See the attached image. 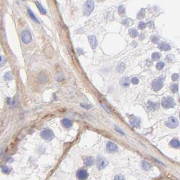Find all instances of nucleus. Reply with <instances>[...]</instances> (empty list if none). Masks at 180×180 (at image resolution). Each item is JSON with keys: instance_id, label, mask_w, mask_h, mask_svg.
<instances>
[{"instance_id": "nucleus-1", "label": "nucleus", "mask_w": 180, "mask_h": 180, "mask_svg": "<svg viewBox=\"0 0 180 180\" xmlns=\"http://www.w3.org/2000/svg\"><path fill=\"white\" fill-rule=\"evenodd\" d=\"M95 3L92 0H87L84 3V15L86 16H89L94 10Z\"/></svg>"}, {"instance_id": "nucleus-2", "label": "nucleus", "mask_w": 180, "mask_h": 180, "mask_svg": "<svg viewBox=\"0 0 180 180\" xmlns=\"http://www.w3.org/2000/svg\"><path fill=\"white\" fill-rule=\"evenodd\" d=\"M161 105H162L163 107L169 109V108H172L175 107V103L173 98L172 97H166V98H164L162 100Z\"/></svg>"}, {"instance_id": "nucleus-3", "label": "nucleus", "mask_w": 180, "mask_h": 180, "mask_svg": "<svg viewBox=\"0 0 180 180\" xmlns=\"http://www.w3.org/2000/svg\"><path fill=\"white\" fill-rule=\"evenodd\" d=\"M41 136L42 137V138H43L44 140H51L54 138L55 135H54V133L53 132L52 130L46 128V129L42 130V132H41Z\"/></svg>"}, {"instance_id": "nucleus-4", "label": "nucleus", "mask_w": 180, "mask_h": 180, "mask_svg": "<svg viewBox=\"0 0 180 180\" xmlns=\"http://www.w3.org/2000/svg\"><path fill=\"white\" fill-rule=\"evenodd\" d=\"M166 126L170 128H175L176 127L178 126L179 125V122L177 120L175 117H170L168 120L165 122Z\"/></svg>"}, {"instance_id": "nucleus-5", "label": "nucleus", "mask_w": 180, "mask_h": 180, "mask_svg": "<svg viewBox=\"0 0 180 180\" xmlns=\"http://www.w3.org/2000/svg\"><path fill=\"white\" fill-rule=\"evenodd\" d=\"M21 38H22V41L26 44H28L32 41L31 35H30V32L27 31V30H24V31L22 32V35H21Z\"/></svg>"}, {"instance_id": "nucleus-6", "label": "nucleus", "mask_w": 180, "mask_h": 180, "mask_svg": "<svg viewBox=\"0 0 180 180\" xmlns=\"http://www.w3.org/2000/svg\"><path fill=\"white\" fill-rule=\"evenodd\" d=\"M163 82L161 78L155 80H154V82H152V89L155 91L159 90L163 87Z\"/></svg>"}, {"instance_id": "nucleus-7", "label": "nucleus", "mask_w": 180, "mask_h": 180, "mask_svg": "<svg viewBox=\"0 0 180 180\" xmlns=\"http://www.w3.org/2000/svg\"><path fill=\"white\" fill-rule=\"evenodd\" d=\"M108 165V161L103 158H98L97 161V166L98 169H104Z\"/></svg>"}, {"instance_id": "nucleus-8", "label": "nucleus", "mask_w": 180, "mask_h": 180, "mask_svg": "<svg viewBox=\"0 0 180 180\" xmlns=\"http://www.w3.org/2000/svg\"><path fill=\"white\" fill-rule=\"evenodd\" d=\"M76 175L79 180H85L86 179H87V177L89 176L87 171L84 169H80L79 171H78Z\"/></svg>"}, {"instance_id": "nucleus-9", "label": "nucleus", "mask_w": 180, "mask_h": 180, "mask_svg": "<svg viewBox=\"0 0 180 180\" xmlns=\"http://www.w3.org/2000/svg\"><path fill=\"white\" fill-rule=\"evenodd\" d=\"M130 125L134 128L139 127L140 123V120L138 117H136L135 116H132V118L130 119Z\"/></svg>"}, {"instance_id": "nucleus-10", "label": "nucleus", "mask_w": 180, "mask_h": 180, "mask_svg": "<svg viewBox=\"0 0 180 180\" xmlns=\"http://www.w3.org/2000/svg\"><path fill=\"white\" fill-rule=\"evenodd\" d=\"M89 40L91 47L93 49H95L96 47H97V41L96 37L94 36V35H90L89 37Z\"/></svg>"}, {"instance_id": "nucleus-11", "label": "nucleus", "mask_w": 180, "mask_h": 180, "mask_svg": "<svg viewBox=\"0 0 180 180\" xmlns=\"http://www.w3.org/2000/svg\"><path fill=\"white\" fill-rule=\"evenodd\" d=\"M107 149L109 152H117L118 150L117 145L113 142H109L107 144Z\"/></svg>"}, {"instance_id": "nucleus-12", "label": "nucleus", "mask_w": 180, "mask_h": 180, "mask_svg": "<svg viewBox=\"0 0 180 180\" xmlns=\"http://www.w3.org/2000/svg\"><path fill=\"white\" fill-rule=\"evenodd\" d=\"M148 107L150 110L155 111L158 108V105L157 103H153L151 101L148 102Z\"/></svg>"}, {"instance_id": "nucleus-13", "label": "nucleus", "mask_w": 180, "mask_h": 180, "mask_svg": "<svg viewBox=\"0 0 180 180\" xmlns=\"http://www.w3.org/2000/svg\"><path fill=\"white\" fill-rule=\"evenodd\" d=\"M158 48L161 49V50L163 51H169L171 49V47L169 45L167 44V43H159L158 45Z\"/></svg>"}, {"instance_id": "nucleus-14", "label": "nucleus", "mask_w": 180, "mask_h": 180, "mask_svg": "<svg viewBox=\"0 0 180 180\" xmlns=\"http://www.w3.org/2000/svg\"><path fill=\"white\" fill-rule=\"evenodd\" d=\"M130 80L128 78H123L120 81V84L123 87H127L130 85Z\"/></svg>"}, {"instance_id": "nucleus-15", "label": "nucleus", "mask_w": 180, "mask_h": 180, "mask_svg": "<svg viewBox=\"0 0 180 180\" xmlns=\"http://www.w3.org/2000/svg\"><path fill=\"white\" fill-rule=\"evenodd\" d=\"M61 123H62V125L63 126V127H65L66 128H70V127L72 126V122L68 119H63L61 121Z\"/></svg>"}, {"instance_id": "nucleus-16", "label": "nucleus", "mask_w": 180, "mask_h": 180, "mask_svg": "<svg viewBox=\"0 0 180 180\" xmlns=\"http://www.w3.org/2000/svg\"><path fill=\"white\" fill-rule=\"evenodd\" d=\"M170 144L173 148H180V142L177 139L172 140L171 141Z\"/></svg>"}, {"instance_id": "nucleus-17", "label": "nucleus", "mask_w": 180, "mask_h": 180, "mask_svg": "<svg viewBox=\"0 0 180 180\" xmlns=\"http://www.w3.org/2000/svg\"><path fill=\"white\" fill-rule=\"evenodd\" d=\"M35 3H36V5H37V7L38 8V10L40 11V12H41L42 14L45 15V14H46V10H45V9L42 6L41 4L38 3V2H37V1H36Z\"/></svg>"}, {"instance_id": "nucleus-18", "label": "nucleus", "mask_w": 180, "mask_h": 180, "mask_svg": "<svg viewBox=\"0 0 180 180\" xmlns=\"http://www.w3.org/2000/svg\"><path fill=\"white\" fill-rule=\"evenodd\" d=\"M28 13H29V15L30 17V18H31L33 21H35V22H37V23H39L38 22V20L37 18V17L35 16V15L32 13L31 10H30V9H28Z\"/></svg>"}, {"instance_id": "nucleus-19", "label": "nucleus", "mask_w": 180, "mask_h": 180, "mask_svg": "<svg viewBox=\"0 0 180 180\" xmlns=\"http://www.w3.org/2000/svg\"><path fill=\"white\" fill-rule=\"evenodd\" d=\"M93 163H94V161L92 157H88L84 160V163L86 166H91L93 165Z\"/></svg>"}, {"instance_id": "nucleus-20", "label": "nucleus", "mask_w": 180, "mask_h": 180, "mask_svg": "<svg viewBox=\"0 0 180 180\" xmlns=\"http://www.w3.org/2000/svg\"><path fill=\"white\" fill-rule=\"evenodd\" d=\"M170 89L171 91L174 92V93H176L178 92V89H179V87H178V84H173L170 86Z\"/></svg>"}, {"instance_id": "nucleus-21", "label": "nucleus", "mask_w": 180, "mask_h": 180, "mask_svg": "<svg viewBox=\"0 0 180 180\" xmlns=\"http://www.w3.org/2000/svg\"><path fill=\"white\" fill-rule=\"evenodd\" d=\"M151 167V166H150V165L149 164L148 162H146V161H144L142 162V168L144 169V170H149L150 169Z\"/></svg>"}, {"instance_id": "nucleus-22", "label": "nucleus", "mask_w": 180, "mask_h": 180, "mask_svg": "<svg viewBox=\"0 0 180 180\" xmlns=\"http://www.w3.org/2000/svg\"><path fill=\"white\" fill-rule=\"evenodd\" d=\"M130 35L131 37L132 38H135L138 35V31L135 30V29H132V30H130Z\"/></svg>"}, {"instance_id": "nucleus-23", "label": "nucleus", "mask_w": 180, "mask_h": 180, "mask_svg": "<svg viewBox=\"0 0 180 180\" xmlns=\"http://www.w3.org/2000/svg\"><path fill=\"white\" fill-rule=\"evenodd\" d=\"M145 16V12H144V9L141 10L140 11V12L138 14V19H142Z\"/></svg>"}, {"instance_id": "nucleus-24", "label": "nucleus", "mask_w": 180, "mask_h": 180, "mask_svg": "<svg viewBox=\"0 0 180 180\" xmlns=\"http://www.w3.org/2000/svg\"><path fill=\"white\" fill-rule=\"evenodd\" d=\"M4 79L8 81L11 80L12 79V74L10 72H7L5 74V76H4Z\"/></svg>"}, {"instance_id": "nucleus-25", "label": "nucleus", "mask_w": 180, "mask_h": 180, "mask_svg": "<svg viewBox=\"0 0 180 180\" xmlns=\"http://www.w3.org/2000/svg\"><path fill=\"white\" fill-rule=\"evenodd\" d=\"M118 12L120 14V15H123L125 12H126V10H125V8L123 6H120L118 8Z\"/></svg>"}, {"instance_id": "nucleus-26", "label": "nucleus", "mask_w": 180, "mask_h": 180, "mask_svg": "<svg viewBox=\"0 0 180 180\" xmlns=\"http://www.w3.org/2000/svg\"><path fill=\"white\" fill-rule=\"evenodd\" d=\"M2 171H3V173L9 174L11 172V169L9 167H8L7 166H4L2 167Z\"/></svg>"}, {"instance_id": "nucleus-27", "label": "nucleus", "mask_w": 180, "mask_h": 180, "mask_svg": "<svg viewBox=\"0 0 180 180\" xmlns=\"http://www.w3.org/2000/svg\"><path fill=\"white\" fill-rule=\"evenodd\" d=\"M160 57H161V55H160V53H154L152 55V58L154 60H158Z\"/></svg>"}, {"instance_id": "nucleus-28", "label": "nucleus", "mask_w": 180, "mask_h": 180, "mask_svg": "<svg viewBox=\"0 0 180 180\" xmlns=\"http://www.w3.org/2000/svg\"><path fill=\"white\" fill-rule=\"evenodd\" d=\"M124 68H125V65H124V63H121L119 65V66L117 67V71L119 72H121L123 70H124Z\"/></svg>"}, {"instance_id": "nucleus-29", "label": "nucleus", "mask_w": 180, "mask_h": 180, "mask_svg": "<svg viewBox=\"0 0 180 180\" xmlns=\"http://www.w3.org/2000/svg\"><path fill=\"white\" fill-rule=\"evenodd\" d=\"M165 66V63H163V62H158L157 64V68L158 70H162Z\"/></svg>"}, {"instance_id": "nucleus-30", "label": "nucleus", "mask_w": 180, "mask_h": 180, "mask_svg": "<svg viewBox=\"0 0 180 180\" xmlns=\"http://www.w3.org/2000/svg\"><path fill=\"white\" fill-rule=\"evenodd\" d=\"M138 27L141 30H144L146 28V24L144 22H140L138 24Z\"/></svg>"}, {"instance_id": "nucleus-31", "label": "nucleus", "mask_w": 180, "mask_h": 180, "mask_svg": "<svg viewBox=\"0 0 180 180\" xmlns=\"http://www.w3.org/2000/svg\"><path fill=\"white\" fill-rule=\"evenodd\" d=\"M178 78H179V74H173L171 76V79H172L173 81H176Z\"/></svg>"}, {"instance_id": "nucleus-32", "label": "nucleus", "mask_w": 180, "mask_h": 180, "mask_svg": "<svg viewBox=\"0 0 180 180\" xmlns=\"http://www.w3.org/2000/svg\"><path fill=\"white\" fill-rule=\"evenodd\" d=\"M132 82L134 84H138V82H139V80L138 78H137L136 77H134V78H132Z\"/></svg>"}, {"instance_id": "nucleus-33", "label": "nucleus", "mask_w": 180, "mask_h": 180, "mask_svg": "<svg viewBox=\"0 0 180 180\" xmlns=\"http://www.w3.org/2000/svg\"><path fill=\"white\" fill-rule=\"evenodd\" d=\"M114 180H125V179L121 175H116L114 177Z\"/></svg>"}, {"instance_id": "nucleus-34", "label": "nucleus", "mask_w": 180, "mask_h": 180, "mask_svg": "<svg viewBox=\"0 0 180 180\" xmlns=\"http://www.w3.org/2000/svg\"><path fill=\"white\" fill-rule=\"evenodd\" d=\"M152 42L153 43H157V41H158V38L157 37H152Z\"/></svg>"}, {"instance_id": "nucleus-35", "label": "nucleus", "mask_w": 180, "mask_h": 180, "mask_svg": "<svg viewBox=\"0 0 180 180\" xmlns=\"http://www.w3.org/2000/svg\"><path fill=\"white\" fill-rule=\"evenodd\" d=\"M81 106L83 107L86 108V109H90V108H91V106H89V105H84V104L81 105Z\"/></svg>"}, {"instance_id": "nucleus-36", "label": "nucleus", "mask_w": 180, "mask_h": 180, "mask_svg": "<svg viewBox=\"0 0 180 180\" xmlns=\"http://www.w3.org/2000/svg\"><path fill=\"white\" fill-rule=\"evenodd\" d=\"M115 129H116V130H117V131H118V132L121 133V134H123V133L122 132H121V130H120V129H119V128H117V127H115Z\"/></svg>"}, {"instance_id": "nucleus-37", "label": "nucleus", "mask_w": 180, "mask_h": 180, "mask_svg": "<svg viewBox=\"0 0 180 180\" xmlns=\"http://www.w3.org/2000/svg\"><path fill=\"white\" fill-rule=\"evenodd\" d=\"M179 101H180V99H179Z\"/></svg>"}, {"instance_id": "nucleus-38", "label": "nucleus", "mask_w": 180, "mask_h": 180, "mask_svg": "<svg viewBox=\"0 0 180 180\" xmlns=\"http://www.w3.org/2000/svg\"></svg>"}, {"instance_id": "nucleus-39", "label": "nucleus", "mask_w": 180, "mask_h": 180, "mask_svg": "<svg viewBox=\"0 0 180 180\" xmlns=\"http://www.w3.org/2000/svg\"><path fill=\"white\" fill-rule=\"evenodd\" d=\"M100 1H103V0H100Z\"/></svg>"}]
</instances>
